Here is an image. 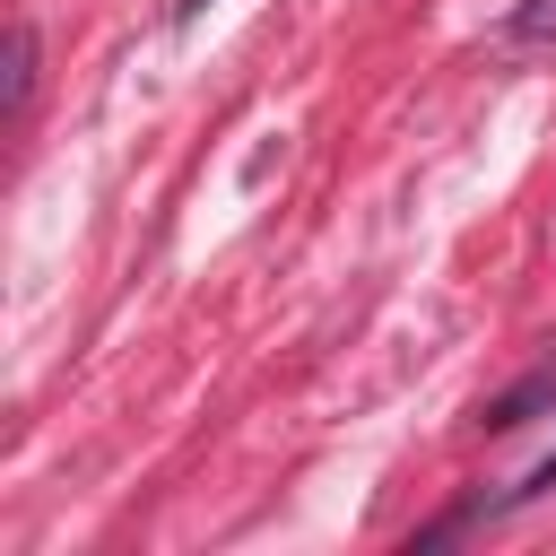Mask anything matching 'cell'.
Instances as JSON below:
<instances>
[{
	"mask_svg": "<svg viewBox=\"0 0 556 556\" xmlns=\"http://www.w3.org/2000/svg\"><path fill=\"white\" fill-rule=\"evenodd\" d=\"M539 417H556V356H539L513 391H495V400L478 408L486 434H521V426H539Z\"/></svg>",
	"mask_w": 556,
	"mask_h": 556,
	"instance_id": "obj_1",
	"label": "cell"
},
{
	"mask_svg": "<svg viewBox=\"0 0 556 556\" xmlns=\"http://www.w3.org/2000/svg\"><path fill=\"white\" fill-rule=\"evenodd\" d=\"M26 104H35V26L17 17L9 26V122H26Z\"/></svg>",
	"mask_w": 556,
	"mask_h": 556,
	"instance_id": "obj_2",
	"label": "cell"
},
{
	"mask_svg": "<svg viewBox=\"0 0 556 556\" xmlns=\"http://www.w3.org/2000/svg\"><path fill=\"white\" fill-rule=\"evenodd\" d=\"M504 43H556V0H521L504 17Z\"/></svg>",
	"mask_w": 556,
	"mask_h": 556,
	"instance_id": "obj_3",
	"label": "cell"
},
{
	"mask_svg": "<svg viewBox=\"0 0 556 556\" xmlns=\"http://www.w3.org/2000/svg\"><path fill=\"white\" fill-rule=\"evenodd\" d=\"M539 495H556V452H547V460H539V469H530L521 486H504L495 504H478V513H513V504H539Z\"/></svg>",
	"mask_w": 556,
	"mask_h": 556,
	"instance_id": "obj_4",
	"label": "cell"
},
{
	"mask_svg": "<svg viewBox=\"0 0 556 556\" xmlns=\"http://www.w3.org/2000/svg\"><path fill=\"white\" fill-rule=\"evenodd\" d=\"M200 9H208V0H174V17H200Z\"/></svg>",
	"mask_w": 556,
	"mask_h": 556,
	"instance_id": "obj_5",
	"label": "cell"
}]
</instances>
